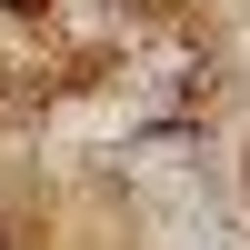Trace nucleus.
Wrapping results in <instances>:
<instances>
[{
  "label": "nucleus",
  "instance_id": "nucleus-1",
  "mask_svg": "<svg viewBox=\"0 0 250 250\" xmlns=\"http://www.w3.org/2000/svg\"><path fill=\"white\" fill-rule=\"evenodd\" d=\"M0 250H10V220H0Z\"/></svg>",
  "mask_w": 250,
  "mask_h": 250
}]
</instances>
